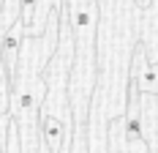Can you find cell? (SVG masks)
Listing matches in <instances>:
<instances>
[{"label": "cell", "instance_id": "obj_1", "mask_svg": "<svg viewBox=\"0 0 158 153\" xmlns=\"http://www.w3.org/2000/svg\"><path fill=\"white\" fill-rule=\"evenodd\" d=\"M35 8H38V0H19V25L25 38L33 36V22H35Z\"/></svg>", "mask_w": 158, "mask_h": 153}, {"label": "cell", "instance_id": "obj_2", "mask_svg": "<svg viewBox=\"0 0 158 153\" xmlns=\"http://www.w3.org/2000/svg\"><path fill=\"white\" fill-rule=\"evenodd\" d=\"M123 120H126V137H128V142L142 139V120H139L136 107H128V115L123 118Z\"/></svg>", "mask_w": 158, "mask_h": 153}, {"label": "cell", "instance_id": "obj_3", "mask_svg": "<svg viewBox=\"0 0 158 153\" xmlns=\"http://www.w3.org/2000/svg\"><path fill=\"white\" fill-rule=\"evenodd\" d=\"M136 3V8H142V11H147L150 6H153V0H134Z\"/></svg>", "mask_w": 158, "mask_h": 153}, {"label": "cell", "instance_id": "obj_4", "mask_svg": "<svg viewBox=\"0 0 158 153\" xmlns=\"http://www.w3.org/2000/svg\"><path fill=\"white\" fill-rule=\"evenodd\" d=\"M35 153H49L47 148H44V142H41V139H38V151H35Z\"/></svg>", "mask_w": 158, "mask_h": 153}, {"label": "cell", "instance_id": "obj_5", "mask_svg": "<svg viewBox=\"0 0 158 153\" xmlns=\"http://www.w3.org/2000/svg\"><path fill=\"white\" fill-rule=\"evenodd\" d=\"M0 11H3V0H0Z\"/></svg>", "mask_w": 158, "mask_h": 153}]
</instances>
